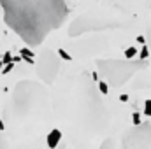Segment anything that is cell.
<instances>
[{"label": "cell", "instance_id": "cell-4", "mask_svg": "<svg viewBox=\"0 0 151 149\" xmlns=\"http://www.w3.org/2000/svg\"><path fill=\"white\" fill-rule=\"evenodd\" d=\"M148 67V60H97V69L99 74L104 81H107V84H111L113 88H119L125 82H128L139 70H144Z\"/></svg>", "mask_w": 151, "mask_h": 149}, {"label": "cell", "instance_id": "cell-18", "mask_svg": "<svg viewBox=\"0 0 151 149\" xmlns=\"http://www.w3.org/2000/svg\"><path fill=\"white\" fill-rule=\"evenodd\" d=\"M100 148H114V144H113V140H111V139H107V140H106V142H102V144H100Z\"/></svg>", "mask_w": 151, "mask_h": 149}, {"label": "cell", "instance_id": "cell-10", "mask_svg": "<svg viewBox=\"0 0 151 149\" xmlns=\"http://www.w3.org/2000/svg\"><path fill=\"white\" fill-rule=\"evenodd\" d=\"M97 86H99V91H100L102 95H107V93H109V84H107V81H100V82H97Z\"/></svg>", "mask_w": 151, "mask_h": 149}, {"label": "cell", "instance_id": "cell-1", "mask_svg": "<svg viewBox=\"0 0 151 149\" xmlns=\"http://www.w3.org/2000/svg\"><path fill=\"white\" fill-rule=\"evenodd\" d=\"M5 25L28 47H39L67 16V0H0Z\"/></svg>", "mask_w": 151, "mask_h": 149}, {"label": "cell", "instance_id": "cell-3", "mask_svg": "<svg viewBox=\"0 0 151 149\" xmlns=\"http://www.w3.org/2000/svg\"><path fill=\"white\" fill-rule=\"evenodd\" d=\"M100 95L102 93L99 91V86L90 79L88 74H83L77 79V88L74 93V117L79 130L99 133L109 126L111 112Z\"/></svg>", "mask_w": 151, "mask_h": 149}, {"label": "cell", "instance_id": "cell-8", "mask_svg": "<svg viewBox=\"0 0 151 149\" xmlns=\"http://www.w3.org/2000/svg\"><path fill=\"white\" fill-rule=\"evenodd\" d=\"M47 146L49 148H56L58 144H60V140H62V132L58 130V128H55V130H51L49 133H47Z\"/></svg>", "mask_w": 151, "mask_h": 149}, {"label": "cell", "instance_id": "cell-2", "mask_svg": "<svg viewBox=\"0 0 151 149\" xmlns=\"http://www.w3.org/2000/svg\"><path fill=\"white\" fill-rule=\"evenodd\" d=\"M49 117V91L37 81H19L5 105L4 119L11 125H25Z\"/></svg>", "mask_w": 151, "mask_h": 149}, {"label": "cell", "instance_id": "cell-19", "mask_svg": "<svg viewBox=\"0 0 151 149\" xmlns=\"http://www.w3.org/2000/svg\"><path fill=\"white\" fill-rule=\"evenodd\" d=\"M146 40H148V44H150V49H151V27L148 28V34H146Z\"/></svg>", "mask_w": 151, "mask_h": 149}, {"label": "cell", "instance_id": "cell-6", "mask_svg": "<svg viewBox=\"0 0 151 149\" xmlns=\"http://www.w3.org/2000/svg\"><path fill=\"white\" fill-rule=\"evenodd\" d=\"M34 67H35V74L39 75V79L46 86H51L62 69V62L58 58V53L44 47V49H40L39 54H35Z\"/></svg>", "mask_w": 151, "mask_h": 149}, {"label": "cell", "instance_id": "cell-5", "mask_svg": "<svg viewBox=\"0 0 151 149\" xmlns=\"http://www.w3.org/2000/svg\"><path fill=\"white\" fill-rule=\"evenodd\" d=\"M123 27L121 21L109 19V18H100V16H77L74 21L69 25V37H79L83 34L90 32H106V30H116Z\"/></svg>", "mask_w": 151, "mask_h": 149}, {"label": "cell", "instance_id": "cell-12", "mask_svg": "<svg viewBox=\"0 0 151 149\" xmlns=\"http://www.w3.org/2000/svg\"><path fill=\"white\" fill-rule=\"evenodd\" d=\"M56 53H58V56H60V58H63V60H67V62H70V60H72V56H70L65 49H62V47H60Z\"/></svg>", "mask_w": 151, "mask_h": 149}, {"label": "cell", "instance_id": "cell-11", "mask_svg": "<svg viewBox=\"0 0 151 149\" xmlns=\"http://www.w3.org/2000/svg\"><path fill=\"white\" fill-rule=\"evenodd\" d=\"M148 56H150V47H148L146 44H142V49L139 51V58H142V60H148Z\"/></svg>", "mask_w": 151, "mask_h": 149}, {"label": "cell", "instance_id": "cell-21", "mask_svg": "<svg viewBox=\"0 0 151 149\" xmlns=\"http://www.w3.org/2000/svg\"><path fill=\"white\" fill-rule=\"evenodd\" d=\"M119 100H121V102H127V100H128V95H121Z\"/></svg>", "mask_w": 151, "mask_h": 149}, {"label": "cell", "instance_id": "cell-22", "mask_svg": "<svg viewBox=\"0 0 151 149\" xmlns=\"http://www.w3.org/2000/svg\"><path fill=\"white\" fill-rule=\"evenodd\" d=\"M148 7H151V0H150V2H148Z\"/></svg>", "mask_w": 151, "mask_h": 149}, {"label": "cell", "instance_id": "cell-17", "mask_svg": "<svg viewBox=\"0 0 151 149\" xmlns=\"http://www.w3.org/2000/svg\"><path fill=\"white\" fill-rule=\"evenodd\" d=\"M11 70H12V62H11V63H5V65H4V70H2V74H9Z\"/></svg>", "mask_w": 151, "mask_h": 149}, {"label": "cell", "instance_id": "cell-15", "mask_svg": "<svg viewBox=\"0 0 151 149\" xmlns=\"http://www.w3.org/2000/svg\"><path fill=\"white\" fill-rule=\"evenodd\" d=\"M144 114L146 116H151V98H148L144 102Z\"/></svg>", "mask_w": 151, "mask_h": 149}, {"label": "cell", "instance_id": "cell-7", "mask_svg": "<svg viewBox=\"0 0 151 149\" xmlns=\"http://www.w3.org/2000/svg\"><path fill=\"white\" fill-rule=\"evenodd\" d=\"M121 146L127 149H137V148H151V123H139L130 128L123 139Z\"/></svg>", "mask_w": 151, "mask_h": 149}, {"label": "cell", "instance_id": "cell-16", "mask_svg": "<svg viewBox=\"0 0 151 149\" xmlns=\"http://www.w3.org/2000/svg\"><path fill=\"white\" fill-rule=\"evenodd\" d=\"M132 123H134V125L142 123V121H141V114H139V112H132Z\"/></svg>", "mask_w": 151, "mask_h": 149}, {"label": "cell", "instance_id": "cell-20", "mask_svg": "<svg viewBox=\"0 0 151 149\" xmlns=\"http://www.w3.org/2000/svg\"><path fill=\"white\" fill-rule=\"evenodd\" d=\"M137 42H141V44H146L148 40H146V37H144V35H139V37H137Z\"/></svg>", "mask_w": 151, "mask_h": 149}, {"label": "cell", "instance_id": "cell-13", "mask_svg": "<svg viewBox=\"0 0 151 149\" xmlns=\"http://www.w3.org/2000/svg\"><path fill=\"white\" fill-rule=\"evenodd\" d=\"M11 62H12V54H11V53H5L4 58H2V62H0V69H2L5 63H11Z\"/></svg>", "mask_w": 151, "mask_h": 149}, {"label": "cell", "instance_id": "cell-9", "mask_svg": "<svg viewBox=\"0 0 151 149\" xmlns=\"http://www.w3.org/2000/svg\"><path fill=\"white\" fill-rule=\"evenodd\" d=\"M19 54H21V58H23L25 62H28V63H32V65L35 63V60L32 58V56H35V54H34V53H32L30 49H27V47H23V49L19 51Z\"/></svg>", "mask_w": 151, "mask_h": 149}, {"label": "cell", "instance_id": "cell-14", "mask_svg": "<svg viewBox=\"0 0 151 149\" xmlns=\"http://www.w3.org/2000/svg\"><path fill=\"white\" fill-rule=\"evenodd\" d=\"M135 54H137V49H135V47H127V49H125V56H127V58H134Z\"/></svg>", "mask_w": 151, "mask_h": 149}]
</instances>
